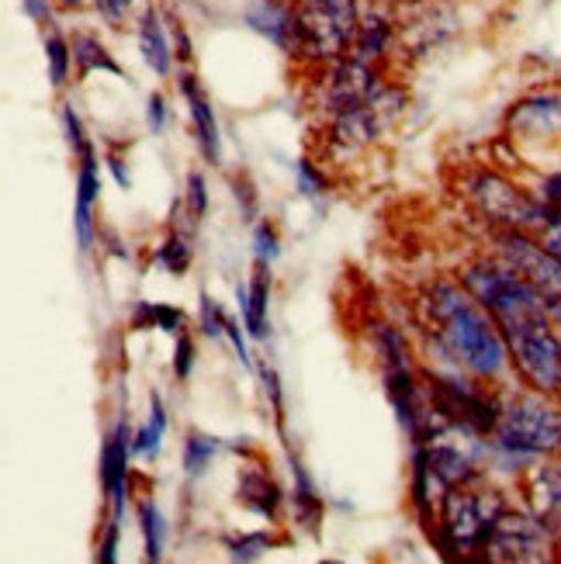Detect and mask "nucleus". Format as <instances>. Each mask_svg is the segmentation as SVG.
Instances as JSON below:
<instances>
[{"mask_svg": "<svg viewBox=\"0 0 561 564\" xmlns=\"http://www.w3.org/2000/svg\"><path fill=\"white\" fill-rule=\"evenodd\" d=\"M291 475H295V496H291V502H295V517L309 530H315V527H320V520H323V499L315 496L312 478L305 475V468L295 457H291Z\"/></svg>", "mask_w": 561, "mask_h": 564, "instance_id": "obj_22", "label": "nucleus"}, {"mask_svg": "<svg viewBox=\"0 0 561 564\" xmlns=\"http://www.w3.org/2000/svg\"><path fill=\"white\" fill-rule=\"evenodd\" d=\"M145 129L153 135H163V129H166V97L163 94H150V101H145Z\"/></svg>", "mask_w": 561, "mask_h": 564, "instance_id": "obj_34", "label": "nucleus"}, {"mask_svg": "<svg viewBox=\"0 0 561 564\" xmlns=\"http://www.w3.org/2000/svg\"><path fill=\"white\" fill-rule=\"evenodd\" d=\"M554 536L551 530L524 509H503L496 520L489 544H485V557L489 561H551L554 557Z\"/></svg>", "mask_w": 561, "mask_h": 564, "instance_id": "obj_7", "label": "nucleus"}, {"mask_svg": "<svg viewBox=\"0 0 561 564\" xmlns=\"http://www.w3.org/2000/svg\"><path fill=\"white\" fill-rule=\"evenodd\" d=\"M208 208V194H205V177L191 174L187 177V191H184V212H191L194 218H202Z\"/></svg>", "mask_w": 561, "mask_h": 564, "instance_id": "obj_31", "label": "nucleus"}, {"mask_svg": "<svg viewBox=\"0 0 561 564\" xmlns=\"http://www.w3.org/2000/svg\"><path fill=\"white\" fill-rule=\"evenodd\" d=\"M218 451H223V440L198 433V430L187 433V440H184V471L191 478H202L212 468V460L218 457Z\"/></svg>", "mask_w": 561, "mask_h": 564, "instance_id": "obj_24", "label": "nucleus"}, {"mask_svg": "<svg viewBox=\"0 0 561 564\" xmlns=\"http://www.w3.org/2000/svg\"><path fill=\"white\" fill-rule=\"evenodd\" d=\"M478 305L496 318L514 371L527 388L561 402V333L548 299L503 257H485L461 271Z\"/></svg>", "mask_w": 561, "mask_h": 564, "instance_id": "obj_1", "label": "nucleus"}, {"mask_svg": "<svg viewBox=\"0 0 561 564\" xmlns=\"http://www.w3.org/2000/svg\"><path fill=\"white\" fill-rule=\"evenodd\" d=\"M295 181H299V194H302V198H320V194L326 191L323 174L309 160H299L295 163Z\"/></svg>", "mask_w": 561, "mask_h": 564, "instance_id": "obj_30", "label": "nucleus"}, {"mask_svg": "<svg viewBox=\"0 0 561 564\" xmlns=\"http://www.w3.org/2000/svg\"><path fill=\"white\" fill-rule=\"evenodd\" d=\"M108 170H111V174H115V181H118V187H129L132 184V177H129V170H126V160H121V156H108Z\"/></svg>", "mask_w": 561, "mask_h": 564, "instance_id": "obj_39", "label": "nucleus"}, {"mask_svg": "<svg viewBox=\"0 0 561 564\" xmlns=\"http://www.w3.org/2000/svg\"><path fill=\"white\" fill-rule=\"evenodd\" d=\"M136 42H139V56L142 63L150 66L157 77H170L177 63V45L174 35L163 24V14L157 8H145L139 24H136Z\"/></svg>", "mask_w": 561, "mask_h": 564, "instance_id": "obj_13", "label": "nucleus"}, {"mask_svg": "<svg viewBox=\"0 0 561 564\" xmlns=\"http://www.w3.org/2000/svg\"><path fill=\"white\" fill-rule=\"evenodd\" d=\"M506 129L520 139H551L561 135V90L527 94L506 115Z\"/></svg>", "mask_w": 561, "mask_h": 564, "instance_id": "obj_9", "label": "nucleus"}, {"mask_svg": "<svg viewBox=\"0 0 561 564\" xmlns=\"http://www.w3.org/2000/svg\"><path fill=\"white\" fill-rule=\"evenodd\" d=\"M163 436H166V409L160 395H150V415H145V423L132 433L136 457H157L163 447Z\"/></svg>", "mask_w": 561, "mask_h": 564, "instance_id": "obj_21", "label": "nucleus"}, {"mask_svg": "<svg viewBox=\"0 0 561 564\" xmlns=\"http://www.w3.org/2000/svg\"><path fill=\"white\" fill-rule=\"evenodd\" d=\"M136 520H139V533H142L145 561H163L166 523H163V512L157 509V502H153V499H139V506H136Z\"/></svg>", "mask_w": 561, "mask_h": 564, "instance_id": "obj_20", "label": "nucleus"}, {"mask_svg": "<svg viewBox=\"0 0 561 564\" xmlns=\"http://www.w3.org/2000/svg\"><path fill=\"white\" fill-rule=\"evenodd\" d=\"M73 45V66H77V77L87 80L90 73H111V77H121V66L118 59L108 53V45L90 35V32H77L69 39Z\"/></svg>", "mask_w": 561, "mask_h": 564, "instance_id": "obj_17", "label": "nucleus"}, {"mask_svg": "<svg viewBox=\"0 0 561 564\" xmlns=\"http://www.w3.org/2000/svg\"><path fill=\"white\" fill-rule=\"evenodd\" d=\"M420 326L430 339V350L447 367H457L478 381H503L514 367L506 350V339L496 318L478 305L465 284L430 281L420 291Z\"/></svg>", "mask_w": 561, "mask_h": 564, "instance_id": "obj_2", "label": "nucleus"}, {"mask_svg": "<svg viewBox=\"0 0 561 564\" xmlns=\"http://www.w3.org/2000/svg\"><path fill=\"white\" fill-rule=\"evenodd\" d=\"M242 24L271 45H278L281 53L299 56V24H295V8L281 4V0H253L242 11Z\"/></svg>", "mask_w": 561, "mask_h": 564, "instance_id": "obj_10", "label": "nucleus"}, {"mask_svg": "<svg viewBox=\"0 0 561 564\" xmlns=\"http://www.w3.org/2000/svg\"><path fill=\"white\" fill-rule=\"evenodd\" d=\"M527 502L533 517L551 530L554 544L561 547V468L533 464L527 471Z\"/></svg>", "mask_w": 561, "mask_h": 564, "instance_id": "obj_12", "label": "nucleus"}, {"mask_svg": "<svg viewBox=\"0 0 561 564\" xmlns=\"http://www.w3.org/2000/svg\"><path fill=\"white\" fill-rule=\"evenodd\" d=\"M198 323H202V333L212 336V339H223L229 333V318L223 315V308H218L215 299H202V308H198Z\"/></svg>", "mask_w": 561, "mask_h": 564, "instance_id": "obj_29", "label": "nucleus"}, {"mask_svg": "<svg viewBox=\"0 0 561 564\" xmlns=\"http://www.w3.org/2000/svg\"><path fill=\"white\" fill-rule=\"evenodd\" d=\"M60 126H63V135H66L69 150H73V156H77V160L94 150V142H90V135L84 129V118H80V111L73 108V105H63L60 108Z\"/></svg>", "mask_w": 561, "mask_h": 564, "instance_id": "obj_26", "label": "nucleus"}, {"mask_svg": "<svg viewBox=\"0 0 561 564\" xmlns=\"http://www.w3.org/2000/svg\"><path fill=\"white\" fill-rule=\"evenodd\" d=\"M506 499L499 492H478V488H447L441 496L436 512V530L430 541L447 557H472L475 551L485 554L489 533L503 517Z\"/></svg>", "mask_w": 561, "mask_h": 564, "instance_id": "obj_4", "label": "nucleus"}, {"mask_svg": "<svg viewBox=\"0 0 561 564\" xmlns=\"http://www.w3.org/2000/svg\"><path fill=\"white\" fill-rule=\"evenodd\" d=\"M132 457H136V451H132L129 423L118 420L115 430L105 440V447H101V488H105V499H108V520H115V523H121V517H126L129 460Z\"/></svg>", "mask_w": 561, "mask_h": 564, "instance_id": "obj_8", "label": "nucleus"}, {"mask_svg": "<svg viewBox=\"0 0 561 564\" xmlns=\"http://www.w3.org/2000/svg\"><path fill=\"white\" fill-rule=\"evenodd\" d=\"M281 257V236L271 223H257L253 226V260L271 267Z\"/></svg>", "mask_w": 561, "mask_h": 564, "instance_id": "obj_27", "label": "nucleus"}, {"mask_svg": "<svg viewBox=\"0 0 561 564\" xmlns=\"http://www.w3.org/2000/svg\"><path fill=\"white\" fill-rule=\"evenodd\" d=\"M21 11L29 21H35L39 29H53L56 24V0H21Z\"/></svg>", "mask_w": 561, "mask_h": 564, "instance_id": "obj_32", "label": "nucleus"}, {"mask_svg": "<svg viewBox=\"0 0 561 564\" xmlns=\"http://www.w3.org/2000/svg\"><path fill=\"white\" fill-rule=\"evenodd\" d=\"M157 263L170 274H184L191 263V232H184L181 226L170 229V236L163 239V247L157 250Z\"/></svg>", "mask_w": 561, "mask_h": 564, "instance_id": "obj_25", "label": "nucleus"}, {"mask_svg": "<svg viewBox=\"0 0 561 564\" xmlns=\"http://www.w3.org/2000/svg\"><path fill=\"white\" fill-rule=\"evenodd\" d=\"M118 530H121V523H115V520H108V523H105L101 544H97V561L111 564V561L118 557Z\"/></svg>", "mask_w": 561, "mask_h": 564, "instance_id": "obj_36", "label": "nucleus"}, {"mask_svg": "<svg viewBox=\"0 0 561 564\" xmlns=\"http://www.w3.org/2000/svg\"><path fill=\"white\" fill-rule=\"evenodd\" d=\"M191 367H194V339L187 329L177 333V357H174V375L184 381L191 375Z\"/></svg>", "mask_w": 561, "mask_h": 564, "instance_id": "obj_35", "label": "nucleus"}, {"mask_svg": "<svg viewBox=\"0 0 561 564\" xmlns=\"http://www.w3.org/2000/svg\"><path fill=\"white\" fill-rule=\"evenodd\" d=\"M226 547H229L233 561H257V557H263L267 547H271V536H267L263 530L260 533H239Z\"/></svg>", "mask_w": 561, "mask_h": 564, "instance_id": "obj_28", "label": "nucleus"}, {"mask_svg": "<svg viewBox=\"0 0 561 564\" xmlns=\"http://www.w3.org/2000/svg\"><path fill=\"white\" fill-rule=\"evenodd\" d=\"M239 299V312H242V326L253 339L267 336V305H271V267L257 263V271L250 278V284L236 288Z\"/></svg>", "mask_w": 561, "mask_h": 564, "instance_id": "obj_16", "label": "nucleus"}, {"mask_svg": "<svg viewBox=\"0 0 561 564\" xmlns=\"http://www.w3.org/2000/svg\"><path fill=\"white\" fill-rule=\"evenodd\" d=\"M236 499L247 506L253 517L274 523L281 517L284 492H281V485L260 468V464H247V468H242L239 478H236Z\"/></svg>", "mask_w": 561, "mask_h": 564, "instance_id": "obj_15", "label": "nucleus"}, {"mask_svg": "<svg viewBox=\"0 0 561 564\" xmlns=\"http://www.w3.org/2000/svg\"><path fill=\"white\" fill-rule=\"evenodd\" d=\"M177 90L187 105V115H191V126H194V135H198V145L208 163H218L223 156V139H218V121H215V111H212V101L205 97L198 77H194L191 69H181L177 77Z\"/></svg>", "mask_w": 561, "mask_h": 564, "instance_id": "obj_11", "label": "nucleus"}, {"mask_svg": "<svg viewBox=\"0 0 561 564\" xmlns=\"http://www.w3.org/2000/svg\"><path fill=\"white\" fill-rule=\"evenodd\" d=\"M468 198L499 229H520V232L533 236L544 218L541 198H530V194H524L517 184H509L499 174H489V170H478V174L468 181Z\"/></svg>", "mask_w": 561, "mask_h": 564, "instance_id": "obj_6", "label": "nucleus"}, {"mask_svg": "<svg viewBox=\"0 0 561 564\" xmlns=\"http://www.w3.org/2000/svg\"><path fill=\"white\" fill-rule=\"evenodd\" d=\"M538 198L544 205H551L554 212H561V174H551V177L541 181V194H538Z\"/></svg>", "mask_w": 561, "mask_h": 564, "instance_id": "obj_37", "label": "nucleus"}, {"mask_svg": "<svg viewBox=\"0 0 561 564\" xmlns=\"http://www.w3.org/2000/svg\"><path fill=\"white\" fill-rule=\"evenodd\" d=\"M90 4H94V11L101 14L108 24H115V29H118V24H126V18L132 14L136 0H90Z\"/></svg>", "mask_w": 561, "mask_h": 564, "instance_id": "obj_33", "label": "nucleus"}, {"mask_svg": "<svg viewBox=\"0 0 561 564\" xmlns=\"http://www.w3.org/2000/svg\"><path fill=\"white\" fill-rule=\"evenodd\" d=\"M84 4H87V0H56L60 11H80Z\"/></svg>", "mask_w": 561, "mask_h": 564, "instance_id": "obj_40", "label": "nucleus"}, {"mask_svg": "<svg viewBox=\"0 0 561 564\" xmlns=\"http://www.w3.org/2000/svg\"><path fill=\"white\" fill-rule=\"evenodd\" d=\"M42 53H45V73H48V84H53L56 90H63L66 87V80H69V73L77 69L73 66V45H69V39L56 29H45V35H42Z\"/></svg>", "mask_w": 561, "mask_h": 564, "instance_id": "obj_19", "label": "nucleus"}, {"mask_svg": "<svg viewBox=\"0 0 561 564\" xmlns=\"http://www.w3.org/2000/svg\"><path fill=\"white\" fill-rule=\"evenodd\" d=\"M299 56L312 63H336L350 56L357 42L360 14L357 0H299Z\"/></svg>", "mask_w": 561, "mask_h": 564, "instance_id": "obj_5", "label": "nucleus"}, {"mask_svg": "<svg viewBox=\"0 0 561 564\" xmlns=\"http://www.w3.org/2000/svg\"><path fill=\"white\" fill-rule=\"evenodd\" d=\"M101 198V163L97 153L90 150L80 156L77 170V208H73V232H77V247L80 253H90L94 247V205Z\"/></svg>", "mask_w": 561, "mask_h": 564, "instance_id": "obj_14", "label": "nucleus"}, {"mask_svg": "<svg viewBox=\"0 0 561 564\" xmlns=\"http://www.w3.org/2000/svg\"><path fill=\"white\" fill-rule=\"evenodd\" d=\"M489 464L506 471H530L561 454V409L541 391H514L503 399L496 430L489 433Z\"/></svg>", "mask_w": 561, "mask_h": 564, "instance_id": "obj_3", "label": "nucleus"}, {"mask_svg": "<svg viewBox=\"0 0 561 564\" xmlns=\"http://www.w3.org/2000/svg\"><path fill=\"white\" fill-rule=\"evenodd\" d=\"M229 339H233V347H236V354H239V360L250 367V354H247V339H242V333H239V323L236 318H229V333H226Z\"/></svg>", "mask_w": 561, "mask_h": 564, "instance_id": "obj_38", "label": "nucleus"}, {"mask_svg": "<svg viewBox=\"0 0 561 564\" xmlns=\"http://www.w3.org/2000/svg\"><path fill=\"white\" fill-rule=\"evenodd\" d=\"M132 326L136 329H163V333H181L184 326V312L174 305H163V302H139L132 312Z\"/></svg>", "mask_w": 561, "mask_h": 564, "instance_id": "obj_23", "label": "nucleus"}, {"mask_svg": "<svg viewBox=\"0 0 561 564\" xmlns=\"http://www.w3.org/2000/svg\"><path fill=\"white\" fill-rule=\"evenodd\" d=\"M388 45H392V24H388V18L368 14V18H360L357 42L350 48V56L375 66V59H381L388 53Z\"/></svg>", "mask_w": 561, "mask_h": 564, "instance_id": "obj_18", "label": "nucleus"}]
</instances>
